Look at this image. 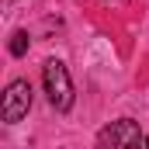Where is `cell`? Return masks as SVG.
I'll return each mask as SVG.
<instances>
[{"mask_svg":"<svg viewBox=\"0 0 149 149\" xmlns=\"http://www.w3.org/2000/svg\"><path fill=\"white\" fill-rule=\"evenodd\" d=\"M42 80H45V94H49L52 108H56V111H70L76 94H73V80H70L66 63H63V59H49V63L42 66Z\"/></svg>","mask_w":149,"mask_h":149,"instance_id":"obj_1","label":"cell"},{"mask_svg":"<svg viewBox=\"0 0 149 149\" xmlns=\"http://www.w3.org/2000/svg\"><path fill=\"white\" fill-rule=\"evenodd\" d=\"M94 149H142L139 121H132V118H118V121H111V125H104V128L97 132Z\"/></svg>","mask_w":149,"mask_h":149,"instance_id":"obj_2","label":"cell"},{"mask_svg":"<svg viewBox=\"0 0 149 149\" xmlns=\"http://www.w3.org/2000/svg\"><path fill=\"white\" fill-rule=\"evenodd\" d=\"M31 111V83L28 80H10L3 90V104H0V118L7 125H17L21 118H28Z\"/></svg>","mask_w":149,"mask_h":149,"instance_id":"obj_3","label":"cell"},{"mask_svg":"<svg viewBox=\"0 0 149 149\" xmlns=\"http://www.w3.org/2000/svg\"><path fill=\"white\" fill-rule=\"evenodd\" d=\"M28 52V31H14L10 35V56H24Z\"/></svg>","mask_w":149,"mask_h":149,"instance_id":"obj_4","label":"cell"},{"mask_svg":"<svg viewBox=\"0 0 149 149\" xmlns=\"http://www.w3.org/2000/svg\"><path fill=\"white\" fill-rule=\"evenodd\" d=\"M146 149H149V135H146Z\"/></svg>","mask_w":149,"mask_h":149,"instance_id":"obj_5","label":"cell"}]
</instances>
